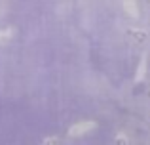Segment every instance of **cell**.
<instances>
[{
  "label": "cell",
  "mask_w": 150,
  "mask_h": 145,
  "mask_svg": "<svg viewBox=\"0 0 150 145\" xmlns=\"http://www.w3.org/2000/svg\"><path fill=\"white\" fill-rule=\"evenodd\" d=\"M129 34H131L135 40H139V42H144V40H146V33H144V31H141V29H129Z\"/></svg>",
  "instance_id": "3"
},
{
  "label": "cell",
  "mask_w": 150,
  "mask_h": 145,
  "mask_svg": "<svg viewBox=\"0 0 150 145\" xmlns=\"http://www.w3.org/2000/svg\"><path fill=\"white\" fill-rule=\"evenodd\" d=\"M144 73H146V61H141V65H139V69H137V80H143V78H144Z\"/></svg>",
  "instance_id": "4"
},
{
  "label": "cell",
  "mask_w": 150,
  "mask_h": 145,
  "mask_svg": "<svg viewBox=\"0 0 150 145\" xmlns=\"http://www.w3.org/2000/svg\"><path fill=\"white\" fill-rule=\"evenodd\" d=\"M11 34H13V31H11V29H0V38H2V40H8Z\"/></svg>",
  "instance_id": "5"
},
{
  "label": "cell",
  "mask_w": 150,
  "mask_h": 145,
  "mask_svg": "<svg viewBox=\"0 0 150 145\" xmlns=\"http://www.w3.org/2000/svg\"><path fill=\"white\" fill-rule=\"evenodd\" d=\"M124 11L129 15V17H137V15H139L137 0H124Z\"/></svg>",
  "instance_id": "2"
},
{
  "label": "cell",
  "mask_w": 150,
  "mask_h": 145,
  "mask_svg": "<svg viewBox=\"0 0 150 145\" xmlns=\"http://www.w3.org/2000/svg\"><path fill=\"white\" fill-rule=\"evenodd\" d=\"M44 143H46V145H53V143H59V138H48V139H44Z\"/></svg>",
  "instance_id": "7"
},
{
  "label": "cell",
  "mask_w": 150,
  "mask_h": 145,
  "mask_svg": "<svg viewBox=\"0 0 150 145\" xmlns=\"http://www.w3.org/2000/svg\"><path fill=\"white\" fill-rule=\"evenodd\" d=\"M97 124L93 122V120H82V122H78V124H74L72 128L69 130V136L70 138H80V136H84V134H88L89 130H93Z\"/></svg>",
  "instance_id": "1"
},
{
  "label": "cell",
  "mask_w": 150,
  "mask_h": 145,
  "mask_svg": "<svg viewBox=\"0 0 150 145\" xmlns=\"http://www.w3.org/2000/svg\"><path fill=\"white\" fill-rule=\"evenodd\" d=\"M148 2H150V0H148Z\"/></svg>",
  "instance_id": "8"
},
{
  "label": "cell",
  "mask_w": 150,
  "mask_h": 145,
  "mask_svg": "<svg viewBox=\"0 0 150 145\" xmlns=\"http://www.w3.org/2000/svg\"><path fill=\"white\" fill-rule=\"evenodd\" d=\"M116 143H129V139L125 138V134H118V138H116Z\"/></svg>",
  "instance_id": "6"
}]
</instances>
